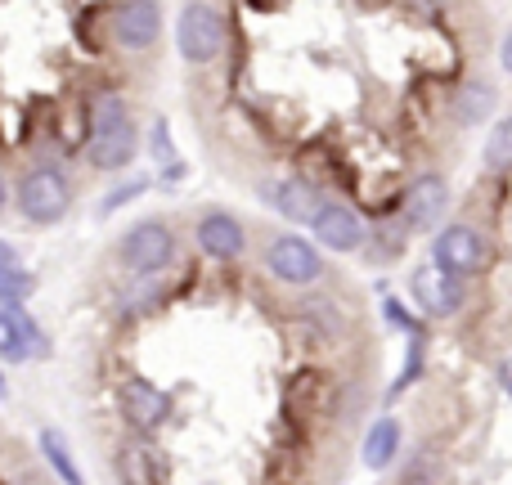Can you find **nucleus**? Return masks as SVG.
Masks as SVG:
<instances>
[{
  "instance_id": "nucleus-22",
  "label": "nucleus",
  "mask_w": 512,
  "mask_h": 485,
  "mask_svg": "<svg viewBox=\"0 0 512 485\" xmlns=\"http://www.w3.org/2000/svg\"><path fill=\"white\" fill-rule=\"evenodd\" d=\"M0 212H5V176H0Z\"/></svg>"
},
{
  "instance_id": "nucleus-7",
  "label": "nucleus",
  "mask_w": 512,
  "mask_h": 485,
  "mask_svg": "<svg viewBox=\"0 0 512 485\" xmlns=\"http://www.w3.org/2000/svg\"><path fill=\"white\" fill-rule=\"evenodd\" d=\"M162 32V9L153 0H131L113 9V36L122 50H149Z\"/></svg>"
},
{
  "instance_id": "nucleus-11",
  "label": "nucleus",
  "mask_w": 512,
  "mask_h": 485,
  "mask_svg": "<svg viewBox=\"0 0 512 485\" xmlns=\"http://www.w3.org/2000/svg\"><path fill=\"white\" fill-rule=\"evenodd\" d=\"M198 247L216 261H234L243 252V225L230 212H212L198 221Z\"/></svg>"
},
{
  "instance_id": "nucleus-8",
  "label": "nucleus",
  "mask_w": 512,
  "mask_h": 485,
  "mask_svg": "<svg viewBox=\"0 0 512 485\" xmlns=\"http://www.w3.org/2000/svg\"><path fill=\"white\" fill-rule=\"evenodd\" d=\"M414 297L427 315H454V310L463 306V279H454L441 265L427 261L414 270Z\"/></svg>"
},
{
  "instance_id": "nucleus-19",
  "label": "nucleus",
  "mask_w": 512,
  "mask_h": 485,
  "mask_svg": "<svg viewBox=\"0 0 512 485\" xmlns=\"http://www.w3.org/2000/svg\"><path fill=\"white\" fill-rule=\"evenodd\" d=\"M144 194V180H135V185H122V189H113V194L99 203V216H108V212H117V207H126V198H140Z\"/></svg>"
},
{
  "instance_id": "nucleus-20",
  "label": "nucleus",
  "mask_w": 512,
  "mask_h": 485,
  "mask_svg": "<svg viewBox=\"0 0 512 485\" xmlns=\"http://www.w3.org/2000/svg\"><path fill=\"white\" fill-rule=\"evenodd\" d=\"M504 68L512 72V32H508V41H504Z\"/></svg>"
},
{
  "instance_id": "nucleus-10",
  "label": "nucleus",
  "mask_w": 512,
  "mask_h": 485,
  "mask_svg": "<svg viewBox=\"0 0 512 485\" xmlns=\"http://www.w3.org/2000/svg\"><path fill=\"white\" fill-rule=\"evenodd\" d=\"M445 180L441 176H418L414 185H409L405 194V221L414 225V230H432L436 221H441L445 212Z\"/></svg>"
},
{
  "instance_id": "nucleus-16",
  "label": "nucleus",
  "mask_w": 512,
  "mask_h": 485,
  "mask_svg": "<svg viewBox=\"0 0 512 485\" xmlns=\"http://www.w3.org/2000/svg\"><path fill=\"white\" fill-rule=\"evenodd\" d=\"M396 450H400V423L396 418H378L369 441H364V463H369L373 472H382L391 459H396Z\"/></svg>"
},
{
  "instance_id": "nucleus-12",
  "label": "nucleus",
  "mask_w": 512,
  "mask_h": 485,
  "mask_svg": "<svg viewBox=\"0 0 512 485\" xmlns=\"http://www.w3.org/2000/svg\"><path fill=\"white\" fill-rule=\"evenodd\" d=\"M265 198H270L274 212H283L288 221H315L319 216V194L310 185H301V180H283V185H270L265 189Z\"/></svg>"
},
{
  "instance_id": "nucleus-18",
  "label": "nucleus",
  "mask_w": 512,
  "mask_h": 485,
  "mask_svg": "<svg viewBox=\"0 0 512 485\" xmlns=\"http://www.w3.org/2000/svg\"><path fill=\"white\" fill-rule=\"evenodd\" d=\"M486 162L495 171H512V117H504V122L490 131L486 140Z\"/></svg>"
},
{
  "instance_id": "nucleus-3",
  "label": "nucleus",
  "mask_w": 512,
  "mask_h": 485,
  "mask_svg": "<svg viewBox=\"0 0 512 485\" xmlns=\"http://www.w3.org/2000/svg\"><path fill=\"white\" fill-rule=\"evenodd\" d=\"M176 41L185 63H212L225 45V14L216 5H185L176 23Z\"/></svg>"
},
{
  "instance_id": "nucleus-2",
  "label": "nucleus",
  "mask_w": 512,
  "mask_h": 485,
  "mask_svg": "<svg viewBox=\"0 0 512 485\" xmlns=\"http://www.w3.org/2000/svg\"><path fill=\"white\" fill-rule=\"evenodd\" d=\"M72 203V185L63 180V171L54 167H36L18 180V212L32 225H54Z\"/></svg>"
},
{
  "instance_id": "nucleus-17",
  "label": "nucleus",
  "mask_w": 512,
  "mask_h": 485,
  "mask_svg": "<svg viewBox=\"0 0 512 485\" xmlns=\"http://www.w3.org/2000/svg\"><path fill=\"white\" fill-rule=\"evenodd\" d=\"M41 450H45V459H50V468L59 472L68 485H86V477H81V468H77V459H72V450H68V441H63V432L45 427V432H41Z\"/></svg>"
},
{
  "instance_id": "nucleus-5",
  "label": "nucleus",
  "mask_w": 512,
  "mask_h": 485,
  "mask_svg": "<svg viewBox=\"0 0 512 485\" xmlns=\"http://www.w3.org/2000/svg\"><path fill=\"white\" fill-rule=\"evenodd\" d=\"M171 252H176V239H171V230L162 221H140L122 239V261H126V270H135V274L162 270V265L171 261Z\"/></svg>"
},
{
  "instance_id": "nucleus-23",
  "label": "nucleus",
  "mask_w": 512,
  "mask_h": 485,
  "mask_svg": "<svg viewBox=\"0 0 512 485\" xmlns=\"http://www.w3.org/2000/svg\"><path fill=\"white\" fill-rule=\"evenodd\" d=\"M9 396V387H5V373H0V400H5Z\"/></svg>"
},
{
  "instance_id": "nucleus-6",
  "label": "nucleus",
  "mask_w": 512,
  "mask_h": 485,
  "mask_svg": "<svg viewBox=\"0 0 512 485\" xmlns=\"http://www.w3.org/2000/svg\"><path fill=\"white\" fill-rule=\"evenodd\" d=\"M265 265H270L274 279L283 283H315L319 279V252L297 234H279L265 252Z\"/></svg>"
},
{
  "instance_id": "nucleus-4",
  "label": "nucleus",
  "mask_w": 512,
  "mask_h": 485,
  "mask_svg": "<svg viewBox=\"0 0 512 485\" xmlns=\"http://www.w3.org/2000/svg\"><path fill=\"white\" fill-rule=\"evenodd\" d=\"M432 265H441L454 279H468V274H477L486 265V239L477 230H468V225H450L432 243Z\"/></svg>"
},
{
  "instance_id": "nucleus-21",
  "label": "nucleus",
  "mask_w": 512,
  "mask_h": 485,
  "mask_svg": "<svg viewBox=\"0 0 512 485\" xmlns=\"http://www.w3.org/2000/svg\"><path fill=\"white\" fill-rule=\"evenodd\" d=\"M499 378H504V387H508V396H512V360L504 364V373H499Z\"/></svg>"
},
{
  "instance_id": "nucleus-13",
  "label": "nucleus",
  "mask_w": 512,
  "mask_h": 485,
  "mask_svg": "<svg viewBox=\"0 0 512 485\" xmlns=\"http://www.w3.org/2000/svg\"><path fill=\"white\" fill-rule=\"evenodd\" d=\"M32 342H41V337L27 324L23 310H0V355H5L9 364H23L27 355H32Z\"/></svg>"
},
{
  "instance_id": "nucleus-14",
  "label": "nucleus",
  "mask_w": 512,
  "mask_h": 485,
  "mask_svg": "<svg viewBox=\"0 0 512 485\" xmlns=\"http://www.w3.org/2000/svg\"><path fill=\"white\" fill-rule=\"evenodd\" d=\"M36 279L18 265V252L9 243H0V301H9V306H18L23 297H32Z\"/></svg>"
},
{
  "instance_id": "nucleus-1",
  "label": "nucleus",
  "mask_w": 512,
  "mask_h": 485,
  "mask_svg": "<svg viewBox=\"0 0 512 485\" xmlns=\"http://www.w3.org/2000/svg\"><path fill=\"white\" fill-rule=\"evenodd\" d=\"M135 144H140V135H135L131 113H126V99L99 95L95 117H90V162L117 171L135 158Z\"/></svg>"
},
{
  "instance_id": "nucleus-15",
  "label": "nucleus",
  "mask_w": 512,
  "mask_h": 485,
  "mask_svg": "<svg viewBox=\"0 0 512 485\" xmlns=\"http://www.w3.org/2000/svg\"><path fill=\"white\" fill-rule=\"evenodd\" d=\"M122 400H126V409H131L135 423H144V427H153V423H162V418H167V396H162V391H153L149 382H126Z\"/></svg>"
},
{
  "instance_id": "nucleus-9",
  "label": "nucleus",
  "mask_w": 512,
  "mask_h": 485,
  "mask_svg": "<svg viewBox=\"0 0 512 485\" xmlns=\"http://www.w3.org/2000/svg\"><path fill=\"white\" fill-rule=\"evenodd\" d=\"M310 230H315V239L324 247H333V252H355V247L364 243L360 216H355L351 207H342V203H324V207H319V216L310 221Z\"/></svg>"
}]
</instances>
